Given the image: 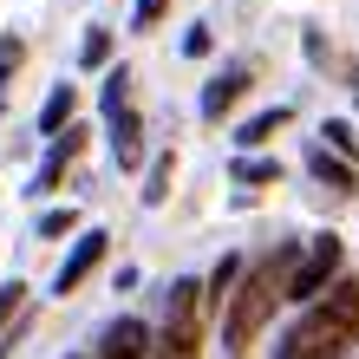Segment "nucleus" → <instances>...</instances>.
Segmentation results:
<instances>
[{
  "instance_id": "423d86ee",
  "label": "nucleus",
  "mask_w": 359,
  "mask_h": 359,
  "mask_svg": "<svg viewBox=\"0 0 359 359\" xmlns=\"http://www.w3.org/2000/svg\"><path fill=\"white\" fill-rule=\"evenodd\" d=\"M111 157H118V170H137V163H144L137 111H131V104H118V111H111Z\"/></svg>"
},
{
  "instance_id": "9b49d317",
  "label": "nucleus",
  "mask_w": 359,
  "mask_h": 359,
  "mask_svg": "<svg viewBox=\"0 0 359 359\" xmlns=\"http://www.w3.org/2000/svg\"><path fill=\"white\" fill-rule=\"evenodd\" d=\"M236 274H242V262H236V255H222V262H216V274H209V301H216V307L229 301V287H236Z\"/></svg>"
},
{
  "instance_id": "ddd939ff",
  "label": "nucleus",
  "mask_w": 359,
  "mask_h": 359,
  "mask_svg": "<svg viewBox=\"0 0 359 359\" xmlns=\"http://www.w3.org/2000/svg\"><path fill=\"white\" fill-rule=\"evenodd\" d=\"M281 177V163H268V157H242L236 163V183H274Z\"/></svg>"
},
{
  "instance_id": "4468645a",
  "label": "nucleus",
  "mask_w": 359,
  "mask_h": 359,
  "mask_svg": "<svg viewBox=\"0 0 359 359\" xmlns=\"http://www.w3.org/2000/svg\"><path fill=\"white\" fill-rule=\"evenodd\" d=\"M170 170H177V157H157L151 163V189H144V203H163V196H170Z\"/></svg>"
},
{
  "instance_id": "1a4fd4ad",
  "label": "nucleus",
  "mask_w": 359,
  "mask_h": 359,
  "mask_svg": "<svg viewBox=\"0 0 359 359\" xmlns=\"http://www.w3.org/2000/svg\"><path fill=\"white\" fill-rule=\"evenodd\" d=\"M281 124H287V104H274V111H255V118L242 124V144H268Z\"/></svg>"
},
{
  "instance_id": "f8f14e48",
  "label": "nucleus",
  "mask_w": 359,
  "mask_h": 359,
  "mask_svg": "<svg viewBox=\"0 0 359 359\" xmlns=\"http://www.w3.org/2000/svg\"><path fill=\"white\" fill-rule=\"evenodd\" d=\"M307 163H313V177H327L333 189H353V170H346V163H340V157H327V151H313Z\"/></svg>"
},
{
  "instance_id": "6e6552de",
  "label": "nucleus",
  "mask_w": 359,
  "mask_h": 359,
  "mask_svg": "<svg viewBox=\"0 0 359 359\" xmlns=\"http://www.w3.org/2000/svg\"><path fill=\"white\" fill-rule=\"evenodd\" d=\"M72 151H79V131H66V137L46 151V163H39V183H33V189H53V183H59V170L72 163Z\"/></svg>"
},
{
  "instance_id": "0eeeda50",
  "label": "nucleus",
  "mask_w": 359,
  "mask_h": 359,
  "mask_svg": "<svg viewBox=\"0 0 359 359\" xmlns=\"http://www.w3.org/2000/svg\"><path fill=\"white\" fill-rule=\"evenodd\" d=\"M242 86H248V72H216V79H209V92H203V118H222L229 104L242 98Z\"/></svg>"
},
{
  "instance_id": "20e7f679",
  "label": "nucleus",
  "mask_w": 359,
  "mask_h": 359,
  "mask_svg": "<svg viewBox=\"0 0 359 359\" xmlns=\"http://www.w3.org/2000/svg\"><path fill=\"white\" fill-rule=\"evenodd\" d=\"M340 274V236H313L307 248V262L281 281V301H320V287Z\"/></svg>"
},
{
  "instance_id": "a211bd4d",
  "label": "nucleus",
  "mask_w": 359,
  "mask_h": 359,
  "mask_svg": "<svg viewBox=\"0 0 359 359\" xmlns=\"http://www.w3.org/2000/svg\"><path fill=\"white\" fill-rule=\"evenodd\" d=\"M20 294H27V287H20V281H7V287H0V327H7V320H13V313H20Z\"/></svg>"
},
{
  "instance_id": "7ed1b4c3",
  "label": "nucleus",
  "mask_w": 359,
  "mask_h": 359,
  "mask_svg": "<svg viewBox=\"0 0 359 359\" xmlns=\"http://www.w3.org/2000/svg\"><path fill=\"white\" fill-rule=\"evenodd\" d=\"M203 353V287L177 281L170 287V320H163V353L157 359H196Z\"/></svg>"
},
{
  "instance_id": "f257e3e1",
  "label": "nucleus",
  "mask_w": 359,
  "mask_h": 359,
  "mask_svg": "<svg viewBox=\"0 0 359 359\" xmlns=\"http://www.w3.org/2000/svg\"><path fill=\"white\" fill-rule=\"evenodd\" d=\"M327 301L307 307V320L281 340L274 359H346V346L359 340V281H327Z\"/></svg>"
},
{
  "instance_id": "6ab92c4d",
  "label": "nucleus",
  "mask_w": 359,
  "mask_h": 359,
  "mask_svg": "<svg viewBox=\"0 0 359 359\" xmlns=\"http://www.w3.org/2000/svg\"><path fill=\"white\" fill-rule=\"evenodd\" d=\"M320 137L333 144V151H353V144H359V137H353V124H327V131H320Z\"/></svg>"
},
{
  "instance_id": "9d476101",
  "label": "nucleus",
  "mask_w": 359,
  "mask_h": 359,
  "mask_svg": "<svg viewBox=\"0 0 359 359\" xmlns=\"http://www.w3.org/2000/svg\"><path fill=\"white\" fill-rule=\"evenodd\" d=\"M72 104H79V92H72V86H59V92L46 98V111H39V131H59V124L72 118Z\"/></svg>"
},
{
  "instance_id": "f3484780",
  "label": "nucleus",
  "mask_w": 359,
  "mask_h": 359,
  "mask_svg": "<svg viewBox=\"0 0 359 359\" xmlns=\"http://www.w3.org/2000/svg\"><path fill=\"white\" fill-rule=\"evenodd\" d=\"M124 86H131V72H111V79H104V111H118V104H124Z\"/></svg>"
},
{
  "instance_id": "412c9836",
  "label": "nucleus",
  "mask_w": 359,
  "mask_h": 359,
  "mask_svg": "<svg viewBox=\"0 0 359 359\" xmlns=\"http://www.w3.org/2000/svg\"><path fill=\"white\" fill-rule=\"evenodd\" d=\"M163 7H170V0H137V27H157Z\"/></svg>"
},
{
  "instance_id": "2eb2a0df",
  "label": "nucleus",
  "mask_w": 359,
  "mask_h": 359,
  "mask_svg": "<svg viewBox=\"0 0 359 359\" xmlns=\"http://www.w3.org/2000/svg\"><path fill=\"white\" fill-rule=\"evenodd\" d=\"M79 59H86V66H104V59H111V33L92 27V33H86V46H79Z\"/></svg>"
},
{
  "instance_id": "aec40b11",
  "label": "nucleus",
  "mask_w": 359,
  "mask_h": 359,
  "mask_svg": "<svg viewBox=\"0 0 359 359\" xmlns=\"http://www.w3.org/2000/svg\"><path fill=\"white\" fill-rule=\"evenodd\" d=\"M183 53L203 59V53H209V27H189V33H183Z\"/></svg>"
},
{
  "instance_id": "dca6fc26",
  "label": "nucleus",
  "mask_w": 359,
  "mask_h": 359,
  "mask_svg": "<svg viewBox=\"0 0 359 359\" xmlns=\"http://www.w3.org/2000/svg\"><path fill=\"white\" fill-rule=\"evenodd\" d=\"M79 216H72V209H46V216H39V236H66V229H72Z\"/></svg>"
},
{
  "instance_id": "39448f33",
  "label": "nucleus",
  "mask_w": 359,
  "mask_h": 359,
  "mask_svg": "<svg viewBox=\"0 0 359 359\" xmlns=\"http://www.w3.org/2000/svg\"><path fill=\"white\" fill-rule=\"evenodd\" d=\"M104 242H111V236H98V229H92V236H79V248H72V255L59 262V274H53V294H72L79 281H86V274L104 262Z\"/></svg>"
},
{
  "instance_id": "f03ea898",
  "label": "nucleus",
  "mask_w": 359,
  "mask_h": 359,
  "mask_svg": "<svg viewBox=\"0 0 359 359\" xmlns=\"http://www.w3.org/2000/svg\"><path fill=\"white\" fill-rule=\"evenodd\" d=\"M287 262H294V248H274V255L248 262V268L236 274V287H229V313H222V346H229V353H242V346L268 327L274 301H281V281H287Z\"/></svg>"
}]
</instances>
